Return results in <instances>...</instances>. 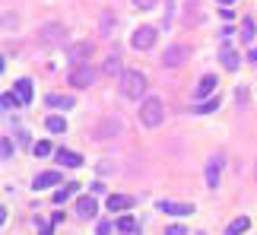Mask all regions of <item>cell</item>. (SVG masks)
Returning a JSON list of instances; mask_svg holds the SVG:
<instances>
[{
  "label": "cell",
  "mask_w": 257,
  "mask_h": 235,
  "mask_svg": "<svg viewBox=\"0 0 257 235\" xmlns=\"http://www.w3.org/2000/svg\"><path fill=\"white\" fill-rule=\"evenodd\" d=\"M146 77L140 70H124V77H121V96L124 99H133V102H140L146 92Z\"/></svg>",
  "instance_id": "1"
},
{
  "label": "cell",
  "mask_w": 257,
  "mask_h": 235,
  "mask_svg": "<svg viewBox=\"0 0 257 235\" xmlns=\"http://www.w3.org/2000/svg\"><path fill=\"white\" fill-rule=\"evenodd\" d=\"M162 121H165V105H162V99H155V96L143 99V102H140V124L143 127H159Z\"/></svg>",
  "instance_id": "2"
},
{
  "label": "cell",
  "mask_w": 257,
  "mask_h": 235,
  "mask_svg": "<svg viewBox=\"0 0 257 235\" xmlns=\"http://www.w3.org/2000/svg\"><path fill=\"white\" fill-rule=\"evenodd\" d=\"M38 45L42 48H57V45H64L67 42V29L60 23H45L42 29H38Z\"/></svg>",
  "instance_id": "3"
},
{
  "label": "cell",
  "mask_w": 257,
  "mask_h": 235,
  "mask_svg": "<svg viewBox=\"0 0 257 235\" xmlns=\"http://www.w3.org/2000/svg\"><path fill=\"white\" fill-rule=\"evenodd\" d=\"M155 38H159L155 26H140V29H133V35H130V48L133 51H150L155 45Z\"/></svg>",
  "instance_id": "4"
},
{
  "label": "cell",
  "mask_w": 257,
  "mask_h": 235,
  "mask_svg": "<svg viewBox=\"0 0 257 235\" xmlns=\"http://www.w3.org/2000/svg\"><path fill=\"white\" fill-rule=\"evenodd\" d=\"M96 77H99V70L92 64H77L70 70V83L77 86V89H86V86H92L96 83Z\"/></svg>",
  "instance_id": "5"
},
{
  "label": "cell",
  "mask_w": 257,
  "mask_h": 235,
  "mask_svg": "<svg viewBox=\"0 0 257 235\" xmlns=\"http://www.w3.org/2000/svg\"><path fill=\"white\" fill-rule=\"evenodd\" d=\"M92 54H96V45L92 42H77V45H70V51H67V57H70L73 67L77 64H89Z\"/></svg>",
  "instance_id": "6"
},
{
  "label": "cell",
  "mask_w": 257,
  "mask_h": 235,
  "mask_svg": "<svg viewBox=\"0 0 257 235\" xmlns=\"http://www.w3.org/2000/svg\"><path fill=\"white\" fill-rule=\"evenodd\" d=\"M187 54H191V51H187V45H172V48H165V54H162V67H181L187 60Z\"/></svg>",
  "instance_id": "7"
},
{
  "label": "cell",
  "mask_w": 257,
  "mask_h": 235,
  "mask_svg": "<svg viewBox=\"0 0 257 235\" xmlns=\"http://www.w3.org/2000/svg\"><path fill=\"white\" fill-rule=\"evenodd\" d=\"M159 210L165 216H191L194 204H178V200H159Z\"/></svg>",
  "instance_id": "8"
},
{
  "label": "cell",
  "mask_w": 257,
  "mask_h": 235,
  "mask_svg": "<svg viewBox=\"0 0 257 235\" xmlns=\"http://www.w3.org/2000/svg\"><path fill=\"white\" fill-rule=\"evenodd\" d=\"M216 83H219V79H216L213 73H206V77H200L197 89H194V99H197V102H206V99H209V96L216 92Z\"/></svg>",
  "instance_id": "9"
},
{
  "label": "cell",
  "mask_w": 257,
  "mask_h": 235,
  "mask_svg": "<svg viewBox=\"0 0 257 235\" xmlns=\"http://www.w3.org/2000/svg\"><path fill=\"white\" fill-rule=\"evenodd\" d=\"M219 172H222V156H209L206 162V187H219Z\"/></svg>",
  "instance_id": "10"
},
{
  "label": "cell",
  "mask_w": 257,
  "mask_h": 235,
  "mask_svg": "<svg viewBox=\"0 0 257 235\" xmlns=\"http://www.w3.org/2000/svg\"><path fill=\"white\" fill-rule=\"evenodd\" d=\"M219 60H222V67H226V70H238V51L232 48V45L229 42H222V48H219Z\"/></svg>",
  "instance_id": "11"
},
{
  "label": "cell",
  "mask_w": 257,
  "mask_h": 235,
  "mask_svg": "<svg viewBox=\"0 0 257 235\" xmlns=\"http://www.w3.org/2000/svg\"><path fill=\"white\" fill-rule=\"evenodd\" d=\"M54 184H60V172H38L35 181H32L35 191H48V187H54Z\"/></svg>",
  "instance_id": "12"
},
{
  "label": "cell",
  "mask_w": 257,
  "mask_h": 235,
  "mask_svg": "<svg viewBox=\"0 0 257 235\" xmlns=\"http://www.w3.org/2000/svg\"><path fill=\"white\" fill-rule=\"evenodd\" d=\"M118 133H121V121H118V118H105L102 124H99L96 137H99V140H111V137H118Z\"/></svg>",
  "instance_id": "13"
},
{
  "label": "cell",
  "mask_w": 257,
  "mask_h": 235,
  "mask_svg": "<svg viewBox=\"0 0 257 235\" xmlns=\"http://www.w3.org/2000/svg\"><path fill=\"white\" fill-rule=\"evenodd\" d=\"M54 156H57V162L67 165V169H79V165H83V156H79V153H73V150H64V146H60Z\"/></svg>",
  "instance_id": "14"
},
{
  "label": "cell",
  "mask_w": 257,
  "mask_h": 235,
  "mask_svg": "<svg viewBox=\"0 0 257 235\" xmlns=\"http://www.w3.org/2000/svg\"><path fill=\"white\" fill-rule=\"evenodd\" d=\"M77 213H79L83 219H92V216L99 213V204H96V197H92V194H89V197H79V200H77Z\"/></svg>",
  "instance_id": "15"
},
{
  "label": "cell",
  "mask_w": 257,
  "mask_h": 235,
  "mask_svg": "<svg viewBox=\"0 0 257 235\" xmlns=\"http://www.w3.org/2000/svg\"><path fill=\"white\" fill-rule=\"evenodd\" d=\"M45 102H48V108L67 111V108H73V105H77V99H73V96H60V92H54V96H48V99H45Z\"/></svg>",
  "instance_id": "16"
},
{
  "label": "cell",
  "mask_w": 257,
  "mask_h": 235,
  "mask_svg": "<svg viewBox=\"0 0 257 235\" xmlns=\"http://www.w3.org/2000/svg\"><path fill=\"white\" fill-rule=\"evenodd\" d=\"M114 229H118L121 235H137V232H140V226H137V219H133L130 213H124V216L114 223Z\"/></svg>",
  "instance_id": "17"
},
{
  "label": "cell",
  "mask_w": 257,
  "mask_h": 235,
  "mask_svg": "<svg viewBox=\"0 0 257 235\" xmlns=\"http://www.w3.org/2000/svg\"><path fill=\"white\" fill-rule=\"evenodd\" d=\"M105 77H124V67H121V54H108L105 67H102Z\"/></svg>",
  "instance_id": "18"
},
{
  "label": "cell",
  "mask_w": 257,
  "mask_h": 235,
  "mask_svg": "<svg viewBox=\"0 0 257 235\" xmlns=\"http://www.w3.org/2000/svg\"><path fill=\"white\" fill-rule=\"evenodd\" d=\"M13 86H16V96L19 99H23V105H29L32 102V96H35V89H32V79H16V83H13Z\"/></svg>",
  "instance_id": "19"
},
{
  "label": "cell",
  "mask_w": 257,
  "mask_h": 235,
  "mask_svg": "<svg viewBox=\"0 0 257 235\" xmlns=\"http://www.w3.org/2000/svg\"><path fill=\"white\" fill-rule=\"evenodd\" d=\"M114 26H118V16H114L111 10H102V19H99V32L108 38V35L114 32Z\"/></svg>",
  "instance_id": "20"
},
{
  "label": "cell",
  "mask_w": 257,
  "mask_h": 235,
  "mask_svg": "<svg viewBox=\"0 0 257 235\" xmlns=\"http://www.w3.org/2000/svg\"><path fill=\"white\" fill-rule=\"evenodd\" d=\"M133 207V197H127V194H111L108 197V210H130Z\"/></svg>",
  "instance_id": "21"
},
{
  "label": "cell",
  "mask_w": 257,
  "mask_h": 235,
  "mask_svg": "<svg viewBox=\"0 0 257 235\" xmlns=\"http://www.w3.org/2000/svg\"><path fill=\"white\" fill-rule=\"evenodd\" d=\"M248 229H251V219H248V216H238V219H232V223H229L226 235H241V232H248Z\"/></svg>",
  "instance_id": "22"
},
{
  "label": "cell",
  "mask_w": 257,
  "mask_h": 235,
  "mask_svg": "<svg viewBox=\"0 0 257 235\" xmlns=\"http://www.w3.org/2000/svg\"><path fill=\"white\" fill-rule=\"evenodd\" d=\"M45 127H48L51 133H67V118L64 115H51L48 121H45Z\"/></svg>",
  "instance_id": "23"
},
{
  "label": "cell",
  "mask_w": 257,
  "mask_h": 235,
  "mask_svg": "<svg viewBox=\"0 0 257 235\" xmlns=\"http://www.w3.org/2000/svg\"><path fill=\"white\" fill-rule=\"evenodd\" d=\"M77 187H79V184H73V181H70V184H64V187H57V191H54V204H64L67 197H73V194H77Z\"/></svg>",
  "instance_id": "24"
},
{
  "label": "cell",
  "mask_w": 257,
  "mask_h": 235,
  "mask_svg": "<svg viewBox=\"0 0 257 235\" xmlns=\"http://www.w3.org/2000/svg\"><path fill=\"white\" fill-rule=\"evenodd\" d=\"M241 42H254V19L251 16H245V19H241Z\"/></svg>",
  "instance_id": "25"
},
{
  "label": "cell",
  "mask_w": 257,
  "mask_h": 235,
  "mask_svg": "<svg viewBox=\"0 0 257 235\" xmlns=\"http://www.w3.org/2000/svg\"><path fill=\"white\" fill-rule=\"evenodd\" d=\"M219 108V99H206V102H200V105H194V115H209V111H216Z\"/></svg>",
  "instance_id": "26"
},
{
  "label": "cell",
  "mask_w": 257,
  "mask_h": 235,
  "mask_svg": "<svg viewBox=\"0 0 257 235\" xmlns=\"http://www.w3.org/2000/svg\"><path fill=\"white\" fill-rule=\"evenodd\" d=\"M0 105H3L6 111H13V108H23V99H19V96H13V92H3Z\"/></svg>",
  "instance_id": "27"
},
{
  "label": "cell",
  "mask_w": 257,
  "mask_h": 235,
  "mask_svg": "<svg viewBox=\"0 0 257 235\" xmlns=\"http://www.w3.org/2000/svg\"><path fill=\"white\" fill-rule=\"evenodd\" d=\"M0 159H3V162H10V159H13V140L10 137L0 140Z\"/></svg>",
  "instance_id": "28"
},
{
  "label": "cell",
  "mask_w": 257,
  "mask_h": 235,
  "mask_svg": "<svg viewBox=\"0 0 257 235\" xmlns=\"http://www.w3.org/2000/svg\"><path fill=\"white\" fill-rule=\"evenodd\" d=\"M32 153H35V156H51V143H48V140H38V143L35 146H32Z\"/></svg>",
  "instance_id": "29"
},
{
  "label": "cell",
  "mask_w": 257,
  "mask_h": 235,
  "mask_svg": "<svg viewBox=\"0 0 257 235\" xmlns=\"http://www.w3.org/2000/svg\"><path fill=\"white\" fill-rule=\"evenodd\" d=\"M155 3H159V0H133L137 10H155Z\"/></svg>",
  "instance_id": "30"
},
{
  "label": "cell",
  "mask_w": 257,
  "mask_h": 235,
  "mask_svg": "<svg viewBox=\"0 0 257 235\" xmlns=\"http://www.w3.org/2000/svg\"><path fill=\"white\" fill-rule=\"evenodd\" d=\"M111 229H114V223H108V219H102V223L96 226V232H99V235H108Z\"/></svg>",
  "instance_id": "31"
},
{
  "label": "cell",
  "mask_w": 257,
  "mask_h": 235,
  "mask_svg": "<svg viewBox=\"0 0 257 235\" xmlns=\"http://www.w3.org/2000/svg\"><path fill=\"white\" fill-rule=\"evenodd\" d=\"M35 226H38V235H51V226L45 219H35Z\"/></svg>",
  "instance_id": "32"
},
{
  "label": "cell",
  "mask_w": 257,
  "mask_h": 235,
  "mask_svg": "<svg viewBox=\"0 0 257 235\" xmlns=\"http://www.w3.org/2000/svg\"><path fill=\"white\" fill-rule=\"evenodd\" d=\"M10 26H16V16H13V13H3V29H10Z\"/></svg>",
  "instance_id": "33"
},
{
  "label": "cell",
  "mask_w": 257,
  "mask_h": 235,
  "mask_svg": "<svg viewBox=\"0 0 257 235\" xmlns=\"http://www.w3.org/2000/svg\"><path fill=\"white\" fill-rule=\"evenodd\" d=\"M165 235H187V232L181 229V226H172V229H165Z\"/></svg>",
  "instance_id": "34"
},
{
  "label": "cell",
  "mask_w": 257,
  "mask_h": 235,
  "mask_svg": "<svg viewBox=\"0 0 257 235\" xmlns=\"http://www.w3.org/2000/svg\"><path fill=\"white\" fill-rule=\"evenodd\" d=\"M248 60H251V64H257V48H251V51H248Z\"/></svg>",
  "instance_id": "35"
},
{
  "label": "cell",
  "mask_w": 257,
  "mask_h": 235,
  "mask_svg": "<svg viewBox=\"0 0 257 235\" xmlns=\"http://www.w3.org/2000/svg\"><path fill=\"white\" fill-rule=\"evenodd\" d=\"M216 3H222V6H229V3H235V0H216Z\"/></svg>",
  "instance_id": "36"
},
{
  "label": "cell",
  "mask_w": 257,
  "mask_h": 235,
  "mask_svg": "<svg viewBox=\"0 0 257 235\" xmlns=\"http://www.w3.org/2000/svg\"><path fill=\"white\" fill-rule=\"evenodd\" d=\"M254 178H257V165H254Z\"/></svg>",
  "instance_id": "37"
}]
</instances>
